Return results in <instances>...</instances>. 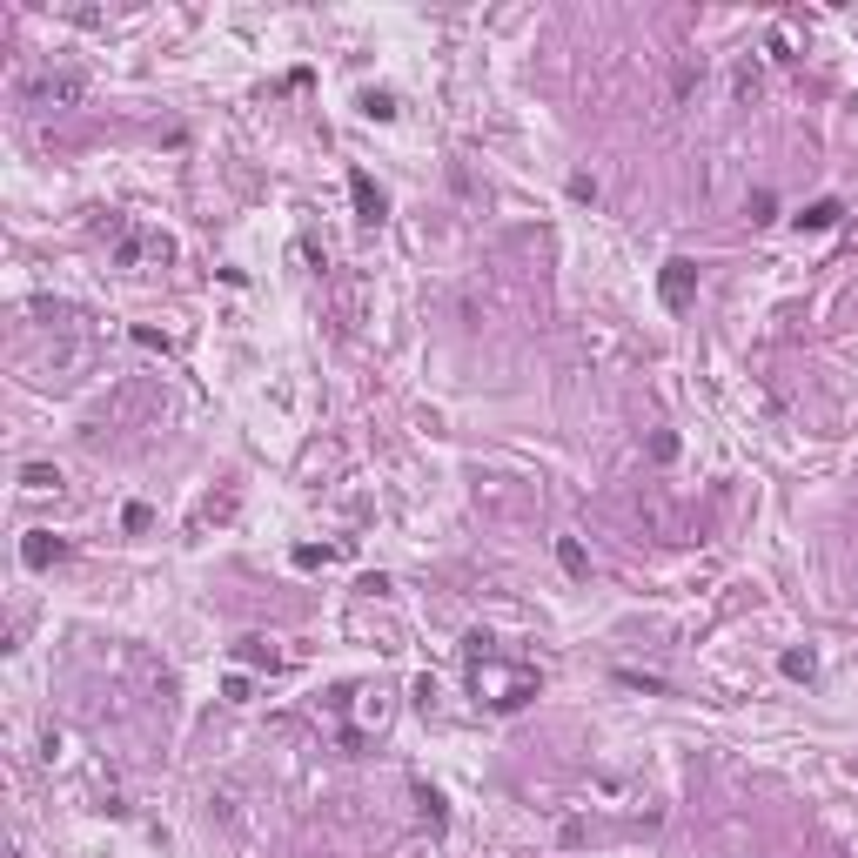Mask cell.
Listing matches in <instances>:
<instances>
[{
	"label": "cell",
	"mask_w": 858,
	"mask_h": 858,
	"mask_svg": "<svg viewBox=\"0 0 858 858\" xmlns=\"http://www.w3.org/2000/svg\"><path fill=\"white\" fill-rule=\"evenodd\" d=\"M108 242H114V269H141V262H175V242H168V235H155V228L108 222Z\"/></svg>",
	"instance_id": "obj_1"
},
{
	"label": "cell",
	"mask_w": 858,
	"mask_h": 858,
	"mask_svg": "<svg viewBox=\"0 0 858 858\" xmlns=\"http://www.w3.org/2000/svg\"><path fill=\"white\" fill-rule=\"evenodd\" d=\"M657 295H664V309L671 316H684L691 309V295H698V262H664V275H657Z\"/></svg>",
	"instance_id": "obj_2"
},
{
	"label": "cell",
	"mask_w": 858,
	"mask_h": 858,
	"mask_svg": "<svg viewBox=\"0 0 858 858\" xmlns=\"http://www.w3.org/2000/svg\"><path fill=\"white\" fill-rule=\"evenodd\" d=\"M81 101V74H41V81H27V108H68Z\"/></svg>",
	"instance_id": "obj_3"
},
{
	"label": "cell",
	"mask_w": 858,
	"mask_h": 858,
	"mask_svg": "<svg viewBox=\"0 0 858 858\" xmlns=\"http://www.w3.org/2000/svg\"><path fill=\"white\" fill-rule=\"evenodd\" d=\"M349 195H356V215H362V222H383V208H389V202H383V188L362 175V168H349Z\"/></svg>",
	"instance_id": "obj_4"
},
{
	"label": "cell",
	"mask_w": 858,
	"mask_h": 858,
	"mask_svg": "<svg viewBox=\"0 0 858 858\" xmlns=\"http://www.w3.org/2000/svg\"><path fill=\"white\" fill-rule=\"evenodd\" d=\"M21 557H27V570H47L54 557H61V537H54V530H27Z\"/></svg>",
	"instance_id": "obj_5"
},
{
	"label": "cell",
	"mask_w": 858,
	"mask_h": 858,
	"mask_svg": "<svg viewBox=\"0 0 858 858\" xmlns=\"http://www.w3.org/2000/svg\"><path fill=\"white\" fill-rule=\"evenodd\" d=\"M838 215H845L838 202H812L805 215H798V228H812V235H818V228H838Z\"/></svg>",
	"instance_id": "obj_6"
},
{
	"label": "cell",
	"mask_w": 858,
	"mask_h": 858,
	"mask_svg": "<svg viewBox=\"0 0 858 858\" xmlns=\"http://www.w3.org/2000/svg\"><path fill=\"white\" fill-rule=\"evenodd\" d=\"M557 564H564V570H570V577H584V570H590V557H584V543H577V537H557Z\"/></svg>",
	"instance_id": "obj_7"
},
{
	"label": "cell",
	"mask_w": 858,
	"mask_h": 858,
	"mask_svg": "<svg viewBox=\"0 0 858 858\" xmlns=\"http://www.w3.org/2000/svg\"><path fill=\"white\" fill-rule=\"evenodd\" d=\"M778 671H785V678H812L818 657H812V651H785V657H778Z\"/></svg>",
	"instance_id": "obj_8"
},
{
	"label": "cell",
	"mask_w": 858,
	"mask_h": 858,
	"mask_svg": "<svg viewBox=\"0 0 858 858\" xmlns=\"http://www.w3.org/2000/svg\"><path fill=\"white\" fill-rule=\"evenodd\" d=\"M21 483H27V490H54V483H61V476L47 470V463H27V470H21Z\"/></svg>",
	"instance_id": "obj_9"
},
{
	"label": "cell",
	"mask_w": 858,
	"mask_h": 858,
	"mask_svg": "<svg viewBox=\"0 0 858 858\" xmlns=\"http://www.w3.org/2000/svg\"><path fill=\"white\" fill-rule=\"evenodd\" d=\"M771 208H778V202H771L765 188H758V195H751V202H745V215H751V222H771Z\"/></svg>",
	"instance_id": "obj_10"
},
{
	"label": "cell",
	"mask_w": 858,
	"mask_h": 858,
	"mask_svg": "<svg viewBox=\"0 0 858 858\" xmlns=\"http://www.w3.org/2000/svg\"><path fill=\"white\" fill-rule=\"evenodd\" d=\"M416 805H423L429 825H443V798H436V791H416Z\"/></svg>",
	"instance_id": "obj_11"
},
{
	"label": "cell",
	"mask_w": 858,
	"mask_h": 858,
	"mask_svg": "<svg viewBox=\"0 0 858 858\" xmlns=\"http://www.w3.org/2000/svg\"><path fill=\"white\" fill-rule=\"evenodd\" d=\"M362 114H376V121H389V114H396V101H389V94H369V101H362Z\"/></svg>",
	"instance_id": "obj_12"
}]
</instances>
